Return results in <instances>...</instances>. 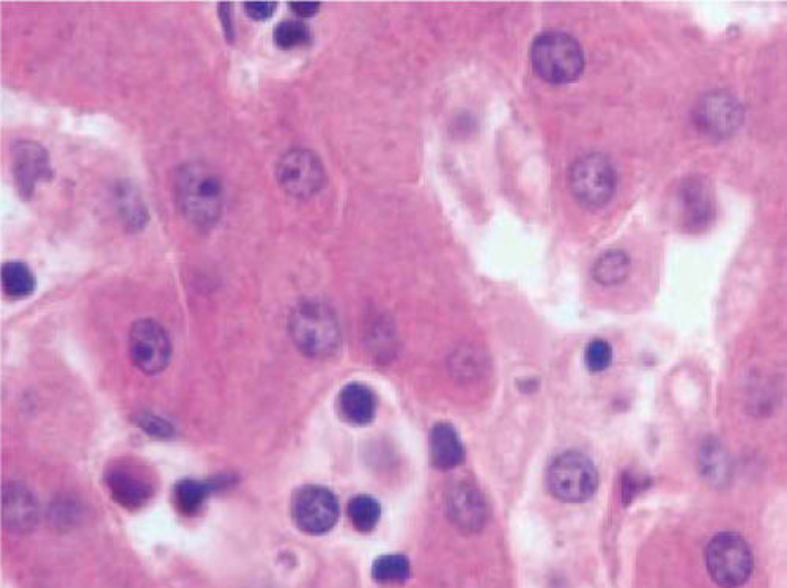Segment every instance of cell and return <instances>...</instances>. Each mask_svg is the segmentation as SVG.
Instances as JSON below:
<instances>
[{
	"label": "cell",
	"instance_id": "5b68a950",
	"mask_svg": "<svg viewBox=\"0 0 787 588\" xmlns=\"http://www.w3.org/2000/svg\"><path fill=\"white\" fill-rule=\"evenodd\" d=\"M569 186L578 202L589 208H600L613 199L618 175L613 164L600 153H589L572 164Z\"/></svg>",
	"mask_w": 787,
	"mask_h": 588
},
{
	"label": "cell",
	"instance_id": "d4e9b609",
	"mask_svg": "<svg viewBox=\"0 0 787 588\" xmlns=\"http://www.w3.org/2000/svg\"><path fill=\"white\" fill-rule=\"evenodd\" d=\"M276 7H278V3H276V2H246L245 3L246 13H248V17L252 18L253 21L270 20V18L273 17V14H275Z\"/></svg>",
	"mask_w": 787,
	"mask_h": 588
},
{
	"label": "cell",
	"instance_id": "7402d4cb",
	"mask_svg": "<svg viewBox=\"0 0 787 588\" xmlns=\"http://www.w3.org/2000/svg\"><path fill=\"white\" fill-rule=\"evenodd\" d=\"M273 40L279 50L290 51L311 41V29L301 21H283L276 25Z\"/></svg>",
	"mask_w": 787,
	"mask_h": 588
},
{
	"label": "cell",
	"instance_id": "4fadbf2b",
	"mask_svg": "<svg viewBox=\"0 0 787 588\" xmlns=\"http://www.w3.org/2000/svg\"><path fill=\"white\" fill-rule=\"evenodd\" d=\"M106 483L114 501L128 510L144 507L152 496L151 483L141 477L137 472L130 471V469H112L107 474Z\"/></svg>",
	"mask_w": 787,
	"mask_h": 588
},
{
	"label": "cell",
	"instance_id": "7c38bea8",
	"mask_svg": "<svg viewBox=\"0 0 787 588\" xmlns=\"http://www.w3.org/2000/svg\"><path fill=\"white\" fill-rule=\"evenodd\" d=\"M681 208L686 230L703 232L714 221L711 189L701 178H688L681 188Z\"/></svg>",
	"mask_w": 787,
	"mask_h": 588
},
{
	"label": "cell",
	"instance_id": "ba28073f",
	"mask_svg": "<svg viewBox=\"0 0 787 588\" xmlns=\"http://www.w3.org/2000/svg\"><path fill=\"white\" fill-rule=\"evenodd\" d=\"M693 122L697 132L711 139H726L741 128L744 122V107L733 93L726 91L708 92L697 99L693 109Z\"/></svg>",
	"mask_w": 787,
	"mask_h": 588
},
{
	"label": "cell",
	"instance_id": "52a82bcc",
	"mask_svg": "<svg viewBox=\"0 0 787 588\" xmlns=\"http://www.w3.org/2000/svg\"><path fill=\"white\" fill-rule=\"evenodd\" d=\"M276 177L283 191L297 199H311L327 181L319 156L306 148L287 151L276 166Z\"/></svg>",
	"mask_w": 787,
	"mask_h": 588
},
{
	"label": "cell",
	"instance_id": "3957f363",
	"mask_svg": "<svg viewBox=\"0 0 787 588\" xmlns=\"http://www.w3.org/2000/svg\"><path fill=\"white\" fill-rule=\"evenodd\" d=\"M290 333L294 345L311 357L333 355L341 342L334 312L319 301H306L294 308Z\"/></svg>",
	"mask_w": 787,
	"mask_h": 588
},
{
	"label": "cell",
	"instance_id": "44dd1931",
	"mask_svg": "<svg viewBox=\"0 0 787 588\" xmlns=\"http://www.w3.org/2000/svg\"><path fill=\"white\" fill-rule=\"evenodd\" d=\"M380 516H382V508L374 497L358 496L350 501L349 517L356 531H374Z\"/></svg>",
	"mask_w": 787,
	"mask_h": 588
},
{
	"label": "cell",
	"instance_id": "277c9868",
	"mask_svg": "<svg viewBox=\"0 0 787 588\" xmlns=\"http://www.w3.org/2000/svg\"><path fill=\"white\" fill-rule=\"evenodd\" d=\"M706 564L708 575L717 586L737 588L744 586L752 576L755 560L745 538L726 532L708 543Z\"/></svg>",
	"mask_w": 787,
	"mask_h": 588
},
{
	"label": "cell",
	"instance_id": "484cf974",
	"mask_svg": "<svg viewBox=\"0 0 787 588\" xmlns=\"http://www.w3.org/2000/svg\"><path fill=\"white\" fill-rule=\"evenodd\" d=\"M320 7H322L320 2H290V9L301 18L313 17V14L319 13Z\"/></svg>",
	"mask_w": 787,
	"mask_h": 588
},
{
	"label": "cell",
	"instance_id": "9c48e42d",
	"mask_svg": "<svg viewBox=\"0 0 787 588\" xmlns=\"http://www.w3.org/2000/svg\"><path fill=\"white\" fill-rule=\"evenodd\" d=\"M293 519L306 534L330 532L339 519L338 497L323 486H304L294 494Z\"/></svg>",
	"mask_w": 787,
	"mask_h": 588
},
{
	"label": "cell",
	"instance_id": "8fae6325",
	"mask_svg": "<svg viewBox=\"0 0 787 588\" xmlns=\"http://www.w3.org/2000/svg\"><path fill=\"white\" fill-rule=\"evenodd\" d=\"M11 170L22 199H31L39 181L51 180L50 156L41 145L21 140L11 148Z\"/></svg>",
	"mask_w": 787,
	"mask_h": 588
},
{
	"label": "cell",
	"instance_id": "d6986e66",
	"mask_svg": "<svg viewBox=\"0 0 787 588\" xmlns=\"http://www.w3.org/2000/svg\"><path fill=\"white\" fill-rule=\"evenodd\" d=\"M630 273V256L624 251H608L597 259L592 275L599 284L613 286L622 284Z\"/></svg>",
	"mask_w": 787,
	"mask_h": 588
},
{
	"label": "cell",
	"instance_id": "7a4b0ae2",
	"mask_svg": "<svg viewBox=\"0 0 787 588\" xmlns=\"http://www.w3.org/2000/svg\"><path fill=\"white\" fill-rule=\"evenodd\" d=\"M532 69L548 84L565 85L583 74L584 52L569 33L547 32L537 36L531 50Z\"/></svg>",
	"mask_w": 787,
	"mask_h": 588
},
{
	"label": "cell",
	"instance_id": "2e32d148",
	"mask_svg": "<svg viewBox=\"0 0 787 588\" xmlns=\"http://www.w3.org/2000/svg\"><path fill=\"white\" fill-rule=\"evenodd\" d=\"M451 515L464 531H477L484 523V504L472 486L455 487L449 498Z\"/></svg>",
	"mask_w": 787,
	"mask_h": 588
},
{
	"label": "cell",
	"instance_id": "ffe728a7",
	"mask_svg": "<svg viewBox=\"0 0 787 588\" xmlns=\"http://www.w3.org/2000/svg\"><path fill=\"white\" fill-rule=\"evenodd\" d=\"M3 292L11 300H24L35 290V277L31 267L22 262H9L2 266Z\"/></svg>",
	"mask_w": 787,
	"mask_h": 588
},
{
	"label": "cell",
	"instance_id": "5bb4252c",
	"mask_svg": "<svg viewBox=\"0 0 787 588\" xmlns=\"http://www.w3.org/2000/svg\"><path fill=\"white\" fill-rule=\"evenodd\" d=\"M431 455L435 468L449 471L464 461L465 450L454 427L438 423L431 433Z\"/></svg>",
	"mask_w": 787,
	"mask_h": 588
},
{
	"label": "cell",
	"instance_id": "6da1fadb",
	"mask_svg": "<svg viewBox=\"0 0 787 588\" xmlns=\"http://www.w3.org/2000/svg\"><path fill=\"white\" fill-rule=\"evenodd\" d=\"M175 202L193 225L210 229L221 219L226 189L222 178L205 164H185L175 172Z\"/></svg>",
	"mask_w": 787,
	"mask_h": 588
},
{
	"label": "cell",
	"instance_id": "30bf717a",
	"mask_svg": "<svg viewBox=\"0 0 787 588\" xmlns=\"http://www.w3.org/2000/svg\"><path fill=\"white\" fill-rule=\"evenodd\" d=\"M130 355L144 374L155 375L169 366L172 345L169 335L159 323L141 319L130 333Z\"/></svg>",
	"mask_w": 787,
	"mask_h": 588
},
{
	"label": "cell",
	"instance_id": "cb8c5ba5",
	"mask_svg": "<svg viewBox=\"0 0 787 588\" xmlns=\"http://www.w3.org/2000/svg\"><path fill=\"white\" fill-rule=\"evenodd\" d=\"M586 366L594 374L607 370L613 360V351L605 340H592L586 348Z\"/></svg>",
	"mask_w": 787,
	"mask_h": 588
},
{
	"label": "cell",
	"instance_id": "4316f807",
	"mask_svg": "<svg viewBox=\"0 0 787 588\" xmlns=\"http://www.w3.org/2000/svg\"><path fill=\"white\" fill-rule=\"evenodd\" d=\"M219 18H221L224 32H226L227 39L232 43L235 39L234 31V20L230 17V3H219Z\"/></svg>",
	"mask_w": 787,
	"mask_h": 588
},
{
	"label": "cell",
	"instance_id": "8992f818",
	"mask_svg": "<svg viewBox=\"0 0 787 588\" xmlns=\"http://www.w3.org/2000/svg\"><path fill=\"white\" fill-rule=\"evenodd\" d=\"M599 474L594 463L580 452H565L556 456L548 469L551 494L565 502H584L594 496Z\"/></svg>",
	"mask_w": 787,
	"mask_h": 588
},
{
	"label": "cell",
	"instance_id": "e0dca14e",
	"mask_svg": "<svg viewBox=\"0 0 787 588\" xmlns=\"http://www.w3.org/2000/svg\"><path fill=\"white\" fill-rule=\"evenodd\" d=\"M215 487V482H200V480L193 479L180 480L175 486V505L180 510L182 515H197Z\"/></svg>",
	"mask_w": 787,
	"mask_h": 588
},
{
	"label": "cell",
	"instance_id": "603a6c76",
	"mask_svg": "<svg viewBox=\"0 0 787 588\" xmlns=\"http://www.w3.org/2000/svg\"><path fill=\"white\" fill-rule=\"evenodd\" d=\"M118 210L125 218L126 223H128L132 229L136 227L144 225L147 221V211H145L142 200L137 197L132 188H122L118 192Z\"/></svg>",
	"mask_w": 787,
	"mask_h": 588
},
{
	"label": "cell",
	"instance_id": "9a60e30c",
	"mask_svg": "<svg viewBox=\"0 0 787 588\" xmlns=\"http://www.w3.org/2000/svg\"><path fill=\"white\" fill-rule=\"evenodd\" d=\"M339 409L346 422L353 426H365L375 417L376 401L374 393L363 385H349L343 387L339 397Z\"/></svg>",
	"mask_w": 787,
	"mask_h": 588
},
{
	"label": "cell",
	"instance_id": "ac0fdd59",
	"mask_svg": "<svg viewBox=\"0 0 787 588\" xmlns=\"http://www.w3.org/2000/svg\"><path fill=\"white\" fill-rule=\"evenodd\" d=\"M372 576L380 586H402L412 576V565L408 558L401 554H387L376 558L372 567Z\"/></svg>",
	"mask_w": 787,
	"mask_h": 588
}]
</instances>
